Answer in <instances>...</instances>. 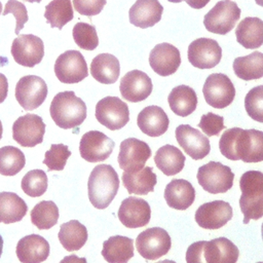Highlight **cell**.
<instances>
[{"label": "cell", "instance_id": "cell-1", "mask_svg": "<svg viewBox=\"0 0 263 263\" xmlns=\"http://www.w3.org/2000/svg\"><path fill=\"white\" fill-rule=\"evenodd\" d=\"M219 149L230 160L248 163L263 161V132L254 128H228L220 138Z\"/></svg>", "mask_w": 263, "mask_h": 263}, {"label": "cell", "instance_id": "cell-2", "mask_svg": "<svg viewBox=\"0 0 263 263\" xmlns=\"http://www.w3.org/2000/svg\"><path fill=\"white\" fill-rule=\"evenodd\" d=\"M119 189V177L109 164H98L91 171L88 182V198L99 210L108 208Z\"/></svg>", "mask_w": 263, "mask_h": 263}, {"label": "cell", "instance_id": "cell-3", "mask_svg": "<svg viewBox=\"0 0 263 263\" xmlns=\"http://www.w3.org/2000/svg\"><path fill=\"white\" fill-rule=\"evenodd\" d=\"M54 123L64 129L79 126L86 118V105L74 91H62L54 96L49 107Z\"/></svg>", "mask_w": 263, "mask_h": 263}, {"label": "cell", "instance_id": "cell-4", "mask_svg": "<svg viewBox=\"0 0 263 263\" xmlns=\"http://www.w3.org/2000/svg\"><path fill=\"white\" fill-rule=\"evenodd\" d=\"M241 195L239 206L243 215V224L250 220H258L263 217V173L248 171L239 179Z\"/></svg>", "mask_w": 263, "mask_h": 263}, {"label": "cell", "instance_id": "cell-5", "mask_svg": "<svg viewBox=\"0 0 263 263\" xmlns=\"http://www.w3.org/2000/svg\"><path fill=\"white\" fill-rule=\"evenodd\" d=\"M196 178L203 190L212 194L225 193L231 189L234 174L227 165L217 161H210L198 167Z\"/></svg>", "mask_w": 263, "mask_h": 263}, {"label": "cell", "instance_id": "cell-6", "mask_svg": "<svg viewBox=\"0 0 263 263\" xmlns=\"http://www.w3.org/2000/svg\"><path fill=\"white\" fill-rule=\"evenodd\" d=\"M240 17V9L230 0L218 1L203 17L205 29L215 34L225 35L229 33Z\"/></svg>", "mask_w": 263, "mask_h": 263}, {"label": "cell", "instance_id": "cell-7", "mask_svg": "<svg viewBox=\"0 0 263 263\" xmlns=\"http://www.w3.org/2000/svg\"><path fill=\"white\" fill-rule=\"evenodd\" d=\"M202 93L208 105L216 109H223L233 102L235 88L227 75L214 73L206 77Z\"/></svg>", "mask_w": 263, "mask_h": 263}, {"label": "cell", "instance_id": "cell-8", "mask_svg": "<svg viewBox=\"0 0 263 263\" xmlns=\"http://www.w3.org/2000/svg\"><path fill=\"white\" fill-rule=\"evenodd\" d=\"M171 246V236L160 227L148 228L136 238L137 251L146 260H156L166 255Z\"/></svg>", "mask_w": 263, "mask_h": 263}, {"label": "cell", "instance_id": "cell-9", "mask_svg": "<svg viewBox=\"0 0 263 263\" xmlns=\"http://www.w3.org/2000/svg\"><path fill=\"white\" fill-rule=\"evenodd\" d=\"M96 118L110 130L120 129L129 121L128 106L117 97H106L96 105Z\"/></svg>", "mask_w": 263, "mask_h": 263}, {"label": "cell", "instance_id": "cell-10", "mask_svg": "<svg viewBox=\"0 0 263 263\" xmlns=\"http://www.w3.org/2000/svg\"><path fill=\"white\" fill-rule=\"evenodd\" d=\"M54 73L58 79L67 84L77 83L88 76L87 64L78 50H66L54 63Z\"/></svg>", "mask_w": 263, "mask_h": 263}, {"label": "cell", "instance_id": "cell-11", "mask_svg": "<svg viewBox=\"0 0 263 263\" xmlns=\"http://www.w3.org/2000/svg\"><path fill=\"white\" fill-rule=\"evenodd\" d=\"M47 91V85L41 77L27 75L16 83L15 99L24 110L32 111L45 101Z\"/></svg>", "mask_w": 263, "mask_h": 263}, {"label": "cell", "instance_id": "cell-12", "mask_svg": "<svg viewBox=\"0 0 263 263\" xmlns=\"http://www.w3.org/2000/svg\"><path fill=\"white\" fill-rule=\"evenodd\" d=\"M10 52L18 65L32 68L42 61L44 44L38 36L22 34L12 41Z\"/></svg>", "mask_w": 263, "mask_h": 263}, {"label": "cell", "instance_id": "cell-13", "mask_svg": "<svg viewBox=\"0 0 263 263\" xmlns=\"http://www.w3.org/2000/svg\"><path fill=\"white\" fill-rule=\"evenodd\" d=\"M151 156V149L147 143L136 138H128L120 143L118 164L124 172H138Z\"/></svg>", "mask_w": 263, "mask_h": 263}, {"label": "cell", "instance_id": "cell-14", "mask_svg": "<svg viewBox=\"0 0 263 263\" xmlns=\"http://www.w3.org/2000/svg\"><path fill=\"white\" fill-rule=\"evenodd\" d=\"M45 123L36 114H25L12 124V138L23 147H34L43 141Z\"/></svg>", "mask_w": 263, "mask_h": 263}, {"label": "cell", "instance_id": "cell-15", "mask_svg": "<svg viewBox=\"0 0 263 263\" xmlns=\"http://www.w3.org/2000/svg\"><path fill=\"white\" fill-rule=\"evenodd\" d=\"M115 143L105 134L99 130L85 133L79 144L81 157L88 162H100L106 160L112 153Z\"/></svg>", "mask_w": 263, "mask_h": 263}, {"label": "cell", "instance_id": "cell-16", "mask_svg": "<svg viewBox=\"0 0 263 263\" xmlns=\"http://www.w3.org/2000/svg\"><path fill=\"white\" fill-rule=\"evenodd\" d=\"M188 61L198 69H211L217 66L222 58L218 42L211 38H198L188 46Z\"/></svg>", "mask_w": 263, "mask_h": 263}, {"label": "cell", "instance_id": "cell-17", "mask_svg": "<svg viewBox=\"0 0 263 263\" xmlns=\"http://www.w3.org/2000/svg\"><path fill=\"white\" fill-rule=\"evenodd\" d=\"M232 218V208L224 200H214L201 204L195 212V221L201 228L219 229Z\"/></svg>", "mask_w": 263, "mask_h": 263}, {"label": "cell", "instance_id": "cell-18", "mask_svg": "<svg viewBox=\"0 0 263 263\" xmlns=\"http://www.w3.org/2000/svg\"><path fill=\"white\" fill-rule=\"evenodd\" d=\"M176 140L181 148L194 160L204 158L211 150L210 140L189 124H181L175 132Z\"/></svg>", "mask_w": 263, "mask_h": 263}, {"label": "cell", "instance_id": "cell-19", "mask_svg": "<svg viewBox=\"0 0 263 263\" xmlns=\"http://www.w3.org/2000/svg\"><path fill=\"white\" fill-rule=\"evenodd\" d=\"M153 85L150 77L140 70L127 72L120 80L119 90L123 99L132 103L146 100L152 92Z\"/></svg>", "mask_w": 263, "mask_h": 263}, {"label": "cell", "instance_id": "cell-20", "mask_svg": "<svg viewBox=\"0 0 263 263\" xmlns=\"http://www.w3.org/2000/svg\"><path fill=\"white\" fill-rule=\"evenodd\" d=\"M117 216L125 227L139 228L149 223L151 209L149 203L143 198L129 196L122 200Z\"/></svg>", "mask_w": 263, "mask_h": 263}, {"label": "cell", "instance_id": "cell-21", "mask_svg": "<svg viewBox=\"0 0 263 263\" xmlns=\"http://www.w3.org/2000/svg\"><path fill=\"white\" fill-rule=\"evenodd\" d=\"M149 64L152 70L160 76L174 74L181 65L179 49L170 43H159L149 54Z\"/></svg>", "mask_w": 263, "mask_h": 263}, {"label": "cell", "instance_id": "cell-22", "mask_svg": "<svg viewBox=\"0 0 263 263\" xmlns=\"http://www.w3.org/2000/svg\"><path fill=\"white\" fill-rule=\"evenodd\" d=\"M15 252L22 263H41L49 256L50 248L41 235L30 234L18 240Z\"/></svg>", "mask_w": 263, "mask_h": 263}, {"label": "cell", "instance_id": "cell-23", "mask_svg": "<svg viewBox=\"0 0 263 263\" xmlns=\"http://www.w3.org/2000/svg\"><path fill=\"white\" fill-rule=\"evenodd\" d=\"M163 7L158 0H137L129 8V22L136 27L146 29L157 24Z\"/></svg>", "mask_w": 263, "mask_h": 263}, {"label": "cell", "instance_id": "cell-24", "mask_svg": "<svg viewBox=\"0 0 263 263\" xmlns=\"http://www.w3.org/2000/svg\"><path fill=\"white\" fill-rule=\"evenodd\" d=\"M137 124L145 135L159 137L167 130L170 120L161 107L148 106L138 114Z\"/></svg>", "mask_w": 263, "mask_h": 263}, {"label": "cell", "instance_id": "cell-25", "mask_svg": "<svg viewBox=\"0 0 263 263\" xmlns=\"http://www.w3.org/2000/svg\"><path fill=\"white\" fill-rule=\"evenodd\" d=\"M163 196L170 208L184 211L193 203L195 189L184 179H174L165 186Z\"/></svg>", "mask_w": 263, "mask_h": 263}, {"label": "cell", "instance_id": "cell-26", "mask_svg": "<svg viewBox=\"0 0 263 263\" xmlns=\"http://www.w3.org/2000/svg\"><path fill=\"white\" fill-rule=\"evenodd\" d=\"M203 253L206 263H236L239 256L238 248L226 237L206 241Z\"/></svg>", "mask_w": 263, "mask_h": 263}, {"label": "cell", "instance_id": "cell-27", "mask_svg": "<svg viewBox=\"0 0 263 263\" xmlns=\"http://www.w3.org/2000/svg\"><path fill=\"white\" fill-rule=\"evenodd\" d=\"M122 184L129 194L146 195L153 192L157 177L151 166H144L138 172H124L121 177Z\"/></svg>", "mask_w": 263, "mask_h": 263}, {"label": "cell", "instance_id": "cell-28", "mask_svg": "<svg viewBox=\"0 0 263 263\" xmlns=\"http://www.w3.org/2000/svg\"><path fill=\"white\" fill-rule=\"evenodd\" d=\"M102 255L108 263H127L134 257V240L114 235L103 242Z\"/></svg>", "mask_w": 263, "mask_h": 263}, {"label": "cell", "instance_id": "cell-29", "mask_svg": "<svg viewBox=\"0 0 263 263\" xmlns=\"http://www.w3.org/2000/svg\"><path fill=\"white\" fill-rule=\"evenodd\" d=\"M237 42L248 49H256L263 44V21L259 17L243 18L235 29Z\"/></svg>", "mask_w": 263, "mask_h": 263}, {"label": "cell", "instance_id": "cell-30", "mask_svg": "<svg viewBox=\"0 0 263 263\" xmlns=\"http://www.w3.org/2000/svg\"><path fill=\"white\" fill-rule=\"evenodd\" d=\"M90 74L101 83L112 84L120 74L119 61L111 53H100L91 61Z\"/></svg>", "mask_w": 263, "mask_h": 263}, {"label": "cell", "instance_id": "cell-31", "mask_svg": "<svg viewBox=\"0 0 263 263\" xmlns=\"http://www.w3.org/2000/svg\"><path fill=\"white\" fill-rule=\"evenodd\" d=\"M167 101L171 110L181 117H186L193 113L197 106L196 92L192 87L183 84L171 90Z\"/></svg>", "mask_w": 263, "mask_h": 263}, {"label": "cell", "instance_id": "cell-32", "mask_svg": "<svg viewBox=\"0 0 263 263\" xmlns=\"http://www.w3.org/2000/svg\"><path fill=\"white\" fill-rule=\"evenodd\" d=\"M154 162L165 176H174L183 170L185 156L177 147L164 145L156 151Z\"/></svg>", "mask_w": 263, "mask_h": 263}, {"label": "cell", "instance_id": "cell-33", "mask_svg": "<svg viewBox=\"0 0 263 263\" xmlns=\"http://www.w3.org/2000/svg\"><path fill=\"white\" fill-rule=\"evenodd\" d=\"M59 240L68 252L80 250L87 240V229L77 220H71L60 226Z\"/></svg>", "mask_w": 263, "mask_h": 263}, {"label": "cell", "instance_id": "cell-34", "mask_svg": "<svg viewBox=\"0 0 263 263\" xmlns=\"http://www.w3.org/2000/svg\"><path fill=\"white\" fill-rule=\"evenodd\" d=\"M28 212V205L23 198L13 192H0V223L21 221Z\"/></svg>", "mask_w": 263, "mask_h": 263}, {"label": "cell", "instance_id": "cell-35", "mask_svg": "<svg viewBox=\"0 0 263 263\" xmlns=\"http://www.w3.org/2000/svg\"><path fill=\"white\" fill-rule=\"evenodd\" d=\"M234 74L246 81L263 77V53L254 51L248 55L236 58L233 62Z\"/></svg>", "mask_w": 263, "mask_h": 263}, {"label": "cell", "instance_id": "cell-36", "mask_svg": "<svg viewBox=\"0 0 263 263\" xmlns=\"http://www.w3.org/2000/svg\"><path fill=\"white\" fill-rule=\"evenodd\" d=\"M44 17L51 28L63 29L74 17L71 0H51L45 6Z\"/></svg>", "mask_w": 263, "mask_h": 263}, {"label": "cell", "instance_id": "cell-37", "mask_svg": "<svg viewBox=\"0 0 263 263\" xmlns=\"http://www.w3.org/2000/svg\"><path fill=\"white\" fill-rule=\"evenodd\" d=\"M58 205L51 200L38 202L31 211V221L40 230L53 227L59 220Z\"/></svg>", "mask_w": 263, "mask_h": 263}, {"label": "cell", "instance_id": "cell-38", "mask_svg": "<svg viewBox=\"0 0 263 263\" xmlns=\"http://www.w3.org/2000/svg\"><path fill=\"white\" fill-rule=\"evenodd\" d=\"M26 164L24 153L14 146L0 148V174L3 176H14L20 173Z\"/></svg>", "mask_w": 263, "mask_h": 263}, {"label": "cell", "instance_id": "cell-39", "mask_svg": "<svg viewBox=\"0 0 263 263\" xmlns=\"http://www.w3.org/2000/svg\"><path fill=\"white\" fill-rule=\"evenodd\" d=\"M21 186L27 195L41 196L47 189V176L42 170H32L23 177Z\"/></svg>", "mask_w": 263, "mask_h": 263}, {"label": "cell", "instance_id": "cell-40", "mask_svg": "<svg viewBox=\"0 0 263 263\" xmlns=\"http://www.w3.org/2000/svg\"><path fill=\"white\" fill-rule=\"evenodd\" d=\"M72 35L75 43L82 49L93 50L99 45L97 30L87 23H77L73 28Z\"/></svg>", "mask_w": 263, "mask_h": 263}, {"label": "cell", "instance_id": "cell-41", "mask_svg": "<svg viewBox=\"0 0 263 263\" xmlns=\"http://www.w3.org/2000/svg\"><path fill=\"white\" fill-rule=\"evenodd\" d=\"M44 156L43 163L49 171H62L71 156V151L64 144H52Z\"/></svg>", "mask_w": 263, "mask_h": 263}, {"label": "cell", "instance_id": "cell-42", "mask_svg": "<svg viewBox=\"0 0 263 263\" xmlns=\"http://www.w3.org/2000/svg\"><path fill=\"white\" fill-rule=\"evenodd\" d=\"M245 108L252 119L263 123V85L253 87L246 95Z\"/></svg>", "mask_w": 263, "mask_h": 263}, {"label": "cell", "instance_id": "cell-43", "mask_svg": "<svg viewBox=\"0 0 263 263\" xmlns=\"http://www.w3.org/2000/svg\"><path fill=\"white\" fill-rule=\"evenodd\" d=\"M7 13H12L15 17V29L14 33L18 34L20 31L24 28L25 24L28 22V12L25 4L17 0H8L5 4L4 10L2 12L3 15H6Z\"/></svg>", "mask_w": 263, "mask_h": 263}, {"label": "cell", "instance_id": "cell-44", "mask_svg": "<svg viewBox=\"0 0 263 263\" xmlns=\"http://www.w3.org/2000/svg\"><path fill=\"white\" fill-rule=\"evenodd\" d=\"M198 126L209 137L218 136L220 132L225 128L224 118L220 115L209 112L201 116Z\"/></svg>", "mask_w": 263, "mask_h": 263}, {"label": "cell", "instance_id": "cell-45", "mask_svg": "<svg viewBox=\"0 0 263 263\" xmlns=\"http://www.w3.org/2000/svg\"><path fill=\"white\" fill-rule=\"evenodd\" d=\"M74 9L86 16H92L99 14L104 6L106 5V0H72Z\"/></svg>", "mask_w": 263, "mask_h": 263}, {"label": "cell", "instance_id": "cell-46", "mask_svg": "<svg viewBox=\"0 0 263 263\" xmlns=\"http://www.w3.org/2000/svg\"><path fill=\"white\" fill-rule=\"evenodd\" d=\"M206 240H199L190 245L186 251L187 263H206L204 259V246Z\"/></svg>", "mask_w": 263, "mask_h": 263}, {"label": "cell", "instance_id": "cell-47", "mask_svg": "<svg viewBox=\"0 0 263 263\" xmlns=\"http://www.w3.org/2000/svg\"><path fill=\"white\" fill-rule=\"evenodd\" d=\"M8 92V81L4 74L0 73V104L4 102Z\"/></svg>", "mask_w": 263, "mask_h": 263}, {"label": "cell", "instance_id": "cell-48", "mask_svg": "<svg viewBox=\"0 0 263 263\" xmlns=\"http://www.w3.org/2000/svg\"><path fill=\"white\" fill-rule=\"evenodd\" d=\"M60 263H87V262H86V259L83 257L81 258L76 255H69V256L64 257L60 261Z\"/></svg>", "mask_w": 263, "mask_h": 263}, {"label": "cell", "instance_id": "cell-49", "mask_svg": "<svg viewBox=\"0 0 263 263\" xmlns=\"http://www.w3.org/2000/svg\"><path fill=\"white\" fill-rule=\"evenodd\" d=\"M183 1H185L192 8L200 9V8H203L211 0H183Z\"/></svg>", "mask_w": 263, "mask_h": 263}, {"label": "cell", "instance_id": "cell-50", "mask_svg": "<svg viewBox=\"0 0 263 263\" xmlns=\"http://www.w3.org/2000/svg\"><path fill=\"white\" fill-rule=\"evenodd\" d=\"M2 251H3V238L2 236L0 235V257L2 255Z\"/></svg>", "mask_w": 263, "mask_h": 263}, {"label": "cell", "instance_id": "cell-51", "mask_svg": "<svg viewBox=\"0 0 263 263\" xmlns=\"http://www.w3.org/2000/svg\"><path fill=\"white\" fill-rule=\"evenodd\" d=\"M156 263H176V262L173 260H162V261H158Z\"/></svg>", "mask_w": 263, "mask_h": 263}, {"label": "cell", "instance_id": "cell-52", "mask_svg": "<svg viewBox=\"0 0 263 263\" xmlns=\"http://www.w3.org/2000/svg\"><path fill=\"white\" fill-rule=\"evenodd\" d=\"M2 133H3V127H2L1 120H0V140H1V138H2Z\"/></svg>", "mask_w": 263, "mask_h": 263}, {"label": "cell", "instance_id": "cell-53", "mask_svg": "<svg viewBox=\"0 0 263 263\" xmlns=\"http://www.w3.org/2000/svg\"><path fill=\"white\" fill-rule=\"evenodd\" d=\"M24 1H27V2H30V3H33V2H36V3H39L41 2L42 0H24Z\"/></svg>", "mask_w": 263, "mask_h": 263}, {"label": "cell", "instance_id": "cell-54", "mask_svg": "<svg viewBox=\"0 0 263 263\" xmlns=\"http://www.w3.org/2000/svg\"><path fill=\"white\" fill-rule=\"evenodd\" d=\"M255 1H256V3H257L258 5H260V6L263 7V0H255Z\"/></svg>", "mask_w": 263, "mask_h": 263}, {"label": "cell", "instance_id": "cell-55", "mask_svg": "<svg viewBox=\"0 0 263 263\" xmlns=\"http://www.w3.org/2000/svg\"><path fill=\"white\" fill-rule=\"evenodd\" d=\"M167 1H170V2H173V3H180V2H182L183 0H167Z\"/></svg>", "mask_w": 263, "mask_h": 263}, {"label": "cell", "instance_id": "cell-56", "mask_svg": "<svg viewBox=\"0 0 263 263\" xmlns=\"http://www.w3.org/2000/svg\"><path fill=\"white\" fill-rule=\"evenodd\" d=\"M261 235H262V239H263V223H262V226H261Z\"/></svg>", "mask_w": 263, "mask_h": 263}, {"label": "cell", "instance_id": "cell-57", "mask_svg": "<svg viewBox=\"0 0 263 263\" xmlns=\"http://www.w3.org/2000/svg\"><path fill=\"white\" fill-rule=\"evenodd\" d=\"M1 12H2V4L0 2V14H1Z\"/></svg>", "mask_w": 263, "mask_h": 263}, {"label": "cell", "instance_id": "cell-58", "mask_svg": "<svg viewBox=\"0 0 263 263\" xmlns=\"http://www.w3.org/2000/svg\"><path fill=\"white\" fill-rule=\"evenodd\" d=\"M258 263H263V262H258Z\"/></svg>", "mask_w": 263, "mask_h": 263}]
</instances>
